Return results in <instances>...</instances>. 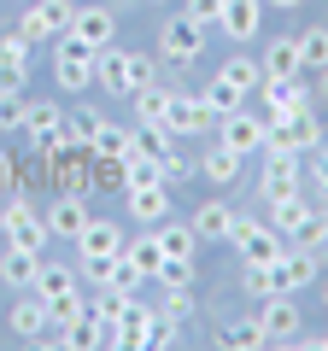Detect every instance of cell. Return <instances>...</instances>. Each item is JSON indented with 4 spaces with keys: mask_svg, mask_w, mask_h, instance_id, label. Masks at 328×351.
Instances as JSON below:
<instances>
[{
    "mask_svg": "<svg viewBox=\"0 0 328 351\" xmlns=\"http://www.w3.org/2000/svg\"><path fill=\"white\" fill-rule=\"evenodd\" d=\"M293 112H311V94L299 82H270L264 76V117L276 123V117H293Z\"/></svg>",
    "mask_w": 328,
    "mask_h": 351,
    "instance_id": "obj_16",
    "label": "cell"
},
{
    "mask_svg": "<svg viewBox=\"0 0 328 351\" xmlns=\"http://www.w3.org/2000/svg\"><path fill=\"white\" fill-rule=\"evenodd\" d=\"M188 18H194L200 29H211L217 18H223V0H188Z\"/></svg>",
    "mask_w": 328,
    "mask_h": 351,
    "instance_id": "obj_42",
    "label": "cell"
},
{
    "mask_svg": "<svg viewBox=\"0 0 328 351\" xmlns=\"http://www.w3.org/2000/svg\"><path fill=\"white\" fill-rule=\"evenodd\" d=\"M89 176L100 193H124L129 188V164L124 158H106V152H89Z\"/></svg>",
    "mask_w": 328,
    "mask_h": 351,
    "instance_id": "obj_27",
    "label": "cell"
},
{
    "mask_svg": "<svg viewBox=\"0 0 328 351\" xmlns=\"http://www.w3.org/2000/svg\"><path fill=\"white\" fill-rule=\"evenodd\" d=\"M152 276H159L164 287H194V258H164Z\"/></svg>",
    "mask_w": 328,
    "mask_h": 351,
    "instance_id": "obj_37",
    "label": "cell"
},
{
    "mask_svg": "<svg viewBox=\"0 0 328 351\" xmlns=\"http://www.w3.org/2000/svg\"><path fill=\"white\" fill-rule=\"evenodd\" d=\"M36 269H41V252H24V246H6L0 258V281L18 293H36Z\"/></svg>",
    "mask_w": 328,
    "mask_h": 351,
    "instance_id": "obj_18",
    "label": "cell"
},
{
    "mask_svg": "<svg viewBox=\"0 0 328 351\" xmlns=\"http://www.w3.org/2000/svg\"><path fill=\"white\" fill-rule=\"evenodd\" d=\"M200 47H205V29L194 24L188 12L170 18V24L159 29V59H170V64H194V59H200Z\"/></svg>",
    "mask_w": 328,
    "mask_h": 351,
    "instance_id": "obj_4",
    "label": "cell"
},
{
    "mask_svg": "<svg viewBox=\"0 0 328 351\" xmlns=\"http://www.w3.org/2000/svg\"><path fill=\"white\" fill-rule=\"evenodd\" d=\"M299 59H305V71H328V24L299 29Z\"/></svg>",
    "mask_w": 328,
    "mask_h": 351,
    "instance_id": "obj_31",
    "label": "cell"
},
{
    "mask_svg": "<svg viewBox=\"0 0 328 351\" xmlns=\"http://www.w3.org/2000/svg\"><path fill=\"white\" fill-rule=\"evenodd\" d=\"M164 129H170V135H205V129H211V106L170 94V106H164Z\"/></svg>",
    "mask_w": 328,
    "mask_h": 351,
    "instance_id": "obj_9",
    "label": "cell"
},
{
    "mask_svg": "<svg viewBox=\"0 0 328 351\" xmlns=\"http://www.w3.org/2000/svg\"><path fill=\"white\" fill-rule=\"evenodd\" d=\"M229 240H235V252H240L246 263H276V258H281V234H276L270 223H246V217H235Z\"/></svg>",
    "mask_w": 328,
    "mask_h": 351,
    "instance_id": "obj_5",
    "label": "cell"
},
{
    "mask_svg": "<svg viewBox=\"0 0 328 351\" xmlns=\"http://www.w3.org/2000/svg\"><path fill=\"white\" fill-rule=\"evenodd\" d=\"M299 71H305L299 36H276V41H270V53H264V76H270V82H293Z\"/></svg>",
    "mask_w": 328,
    "mask_h": 351,
    "instance_id": "obj_17",
    "label": "cell"
},
{
    "mask_svg": "<svg viewBox=\"0 0 328 351\" xmlns=\"http://www.w3.org/2000/svg\"><path fill=\"white\" fill-rule=\"evenodd\" d=\"M152 234H159V246H164V258H194V246H200V234H194V223H152Z\"/></svg>",
    "mask_w": 328,
    "mask_h": 351,
    "instance_id": "obj_26",
    "label": "cell"
},
{
    "mask_svg": "<svg viewBox=\"0 0 328 351\" xmlns=\"http://www.w3.org/2000/svg\"><path fill=\"white\" fill-rule=\"evenodd\" d=\"M152 6H164V0H152Z\"/></svg>",
    "mask_w": 328,
    "mask_h": 351,
    "instance_id": "obj_50",
    "label": "cell"
},
{
    "mask_svg": "<svg viewBox=\"0 0 328 351\" xmlns=\"http://www.w3.org/2000/svg\"><path fill=\"white\" fill-rule=\"evenodd\" d=\"M129 100H135V123H164L170 88H164V82H141V88H129Z\"/></svg>",
    "mask_w": 328,
    "mask_h": 351,
    "instance_id": "obj_25",
    "label": "cell"
},
{
    "mask_svg": "<svg viewBox=\"0 0 328 351\" xmlns=\"http://www.w3.org/2000/svg\"><path fill=\"white\" fill-rule=\"evenodd\" d=\"M264 147H281V152H311V147H323V123H316V112L276 117V123H270V141H264Z\"/></svg>",
    "mask_w": 328,
    "mask_h": 351,
    "instance_id": "obj_6",
    "label": "cell"
},
{
    "mask_svg": "<svg viewBox=\"0 0 328 351\" xmlns=\"http://www.w3.org/2000/svg\"><path fill=\"white\" fill-rule=\"evenodd\" d=\"M205 106H211V117H229L246 106V88H235L229 76H211V88H205Z\"/></svg>",
    "mask_w": 328,
    "mask_h": 351,
    "instance_id": "obj_28",
    "label": "cell"
},
{
    "mask_svg": "<svg viewBox=\"0 0 328 351\" xmlns=\"http://www.w3.org/2000/svg\"><path fill=\"white\" fill-rule=\"evenodd\" d=\"M124 205L135 223H164L170 217V188L164 182H147V188H124Z\"/></svg>",
    "mask_w": 328,
    "mask_h": 351,
    "instance_id": "obj_13",
    "label": "cell"
},
{
    "mask_svg": "<svg viewBox=\"0 0 328 351\" xmlns=\"http://www.w3.org/2000/svg\"><path fill=\"white\" fill-rule=\"evenodd\" d=\"M258 328H264V346H299L305 322H299V304H293V293H276V299L258 304Z\"/></svg>",
    "mask_w": 328,
    "mask_h": 351,
    "instance_id": "obj_3",
    "label": "cell"
},
{
    "mask_svg": "<svg viewBox=\"0 0 328 351\" xmlns=\"http://www.w3.org/2000/svg\"><path fill=\"white\" fill-rule=\"evenodd\" d=\"M24 6H30V0H24Z\"/></svg>",
    "mask_w": 328,
    "mask_h": 351,
    "instance_id": "obj_51",
    "label": "cell"
},
{
    "mask_svg": "<svg viewBox=\"0 0 328 351\" xmlns=\"http://www.w3.org/2000/svg\"><path fill=\"white\" fill-rule=\"evenodd\" d=\"M30 82V59H6L0 53V88H24Z\"/></svg>",
    "mask_w": 328,
    "mask_h": 351,
    "instance_id": "obj_41",
    "label": "cell"
},
{
    "mask_svg": "<svg viewBox=\"0 0 328 351\" xmlns=\"http://www.w3.org/2000/svg\"><path fill=\"white\" fill-rule=\"evenodd\" d=\"M323 304H328V281H323Z\"/></svg>",
    "mask_w": 328,
    "mask_h": 351,
    "instance_id": "obj_49",
    "label": "cell"
},
{
    "mask_svg": "<svg viewBox=\"0 0 328 351\" xmlns=\"http://www.w3.org/2000/svg\"><path fill=\"white\" fill-rule=\"evenodd\" d=\"M24 94L18 88H0V129H24Z\"/></svg>",
    "mask_w": 328,
    "mask_h": 351,
    "instance_id": "obj_38",
    "label": "cell"
},
{
    "mask_svg": "<svg viewBox=\"0 0 328 351\" xmlns=\"http://www.w3.org/2000/svg\"><path fill=\"white\" fill-rule=\"evenodd\" d=\"M94 152H106V158H124V152H129V129L100 123V129H94Z\"/></svg>",
    "mask_w": 328,
    "mask_h": 351,
    "instance_id": "obj_36",
    "label": "cell"
},
{
    "mask_svg": "<svg viewBox=\"0 0 328 351\" xmlns=\"http://www.w3.org/2000/svg\"><path fill=\"white\" fill-rule=\"evenodd\" d=\"M258 24H264V0H223V18H217V29H223L229 41H253Z\"/></svg>",
    "mask_w": 328,
    "mask_h": 351,
    "instance_id": "obj_8",
    "label": "cell"
},
{
    "mask_svg": "<svg viewBox=\"0 0 328 351\" xmlns=\"http://www.w3.org/2000/svg\"><path fill=\"white\" fill-rule=\"evenodd\" d=\"M117 252H124V228L106 217H89V228L76 234V258H117Z\"/></svg>",
    "mask_w": 328,
    "mask_h": 351,
    "instance_id": "obj_10",
    "label": "cell"
},
{
    "mask_svg": "<svg viewBox=\"0 0 328 351\" xmlns=\"http://www.w3.org/2000/svg\"><path fill=\"white\" fill-rule=\"evenodd\" d=\"M71 287H76V269H71V263L41 258V269H36V293H41V299H53V293H71Z\"/></svg>",
    "mask_w": 328,
    "mask_h": 351,
    "instance_id": "obj_29",
    "label": "cell"
},
{
    "mask_svg": "<svg viewBox=\"0 0 328 351\" xmlns=\"http://www.w3.org/2000/svg\"><path fill=\"white\" fill-rule=\"evenodd\" d=\"M71 36H82L94 53H100V47H112V36H117V18L106 12V6H76V12H71Z\"/></svg>",
    "mask_w": 328,
    "mask_h": 351,
    "instance_id": "obj_11",
    "label": "cell"
},
{
    "mask_svg": "<svg viewBox=\"0 0 328 351\" xmlns=\"http://www.w3.org/2000/svg\"><path fill=\"white\" fill-rule=\"evenodd\" d=\"M264 141H270V117H253L246 106L223 117V147H235L240 158H246V152H264Z\"/></svg>",
    "mask_w": 328,
    "mask_h": 351,
    "instance_id": "obj_7",
    "label": "cell"
},
{
    "mask_svg": "<svg viewBox=\"0 0 328 351\" xmlns=\"http://www.w3.org/2000/svg\"><path fill=\"white\" fill-rule=\"evenodd\" d=\"M270 211H276V217H270V228H276L281 240H293V234H299V228H305V223H311V217H316V205L293 193V199H276V205H270Z\"/></svg>",
    "mask_w": 328,
    "mask_h": 351,
    "instance_id": "obj_22",
    "label": "cell"
},
{
    "mask_svg": "<svg viewBox=\"0 0 328 351\" xmlns=\"http://www.w3.org/2000/svg\"><path fill=\"white\" fill-rule=\"evenodd\" d=\"M152 334H159V311H152V304H141L135 293H129V304H124V351L152 346Z\"/></svg>",
    "mask_w": 328,
    "mask_h": 351,
    "instance_id": "obj_14",
    "label": "cell"
},
{
    "mask_svg": "<svg viewBox=\"0 0 328 351\" xmlns=\"http://www.w3.org/2000/svg\"><path fill=\"white\" fill-rule=\"evenodd\" d=\"M12 334H18V339H47V334H53L47 299H41V293H24V299L12 304Z\"/></svg>",
    "mask_w": 328,
    "mask_h": 351,
    "instance_id": "obj_15",
    "label": "cell"
},
{
    "mask_svg": "<svg viewBox=\"0 0 328 351\" xmlns=\"http://www.w3.org/2000/svg\"><path fill=\"white\" fill-rule=\"evenodd\" d=\"M200 176H205V182H217V188L235 182V176H240V152L235 147H211V152H205V164H200Z\"/></svg>",
    "mask_w": 328,
    "mask_h": 351,
    "instance_id": "obj_30",
    "label": "cell"
},
{
    "mask_svg": "<svg viewBox=\"0 0 328 351\" xmlns=\"http://www.w3.org/2000/svg\"><path fill=\"white\" fill-rule=\"evenodd\" d=\"M229 228H235V211H229L223 199H205L200 211H194V234L200 240H229Z\"/></svg>",
    "mask_w": 328,
    "mask_h": 351,
    "instance_id": "obj_24",
    "label": "cell"
},
{
    "mask_svg": "<svg viewBox=\"0 0 328 351\" xmlns=\"http://www.w3.org/2000/svg\"><path fill=\"white\" fill-rule=\"evenodd\" d=\"M316 188H323V193H328V147H323V152H316Z\"/></svg>",
    "mask_w": 328,
    "mask_h": 351,
    "instance_id": "obj_45",
    "label": "cell"
},
{
    "mask_svg": "<svg viewBox=\"0 0 328 351\" xmlns=\"http://www.w3.org/2000/svg\"><path fill=\"white\" fill-rule=\"evenodd\" d=\"M246 293L253 299H276V293H288V281H281L276 263H246Z\"/></svg>",
    "mask_w": 328,
    "mask_h": 351,
    "instance_id": "obj_32",
    "label": "cell"
},
{
    "mask_svg": "<svg viewBox=\"0 0 328 351\" xmlns=\"http://www.w3.org/2000/svg\"><path fill=\"white\" fill-rule=\"evenodd\" d=\"M53 76H59V88L82 94V88L94 82V47L82 36H71V29H59V36H53Z\"/></svg>",
    "mask_w": 328,
    "mask_h": 351,
    "instance_id": "obj_1",
    "label": "cell"
},
{
    "mask_svg": "<svg viewBox=\"0 0 328 351\" xmlns=\"http://www.w3.org/2000/svg\"><path fill=\"white\" fill-rule=\"evenodd\" d=\"M94 82L106 94H129V53L124 47H100L94 53Z\"/></svg>",
    "mask_w": 328,
    "mask_h": 351,
    "instance_id": "obj_20",
    "label": "cell"
},
{
    "mask_svg": "<svg viewBox=\"0 0 328 351\" xmlns=\"http://www.w3.org/2000/svg\"><path fill=\"white\" fill-rule=\"evenodd\" d=\"M129 258H135L141 263V269H147V276H152V269H159V263H164V246H159V234H152V228H147V234H141V240H129Z\"/></svg>",
    "mask_w": 328,
    "mask_h": 351,
    "instance_id": "obj_35",
    "label": "cell"
},
{
    "mask_svg": "<svg viewBox=\"0 0 328 351\" xmlns=\"http://www.w3.org/2000/svg\"><path fill=\"white\" fill-rule=\"evenodd\" d=\"M12 188H18V164L0 152V193H12Z\"/></svg>",
    "mask_w": 328,
    "mask_h": 351,
    "instance_id": "obj_44",
    "label": "cell"
},
{
    "mask_svg": "<svg viewBox=\"0 0 328 351\" xmlns=\"http://www.w3.org/2000/svg\"><path fill=\"white\" fill-rule=\"evenodd\" d=\"M82 228H89V205H82V193H59V199L47 205V234L76 240Z\"/></svg>",
    "mask_w": 328,
    "mask_h": 351,
    "instance_id": "obj_12",
    "label": "cell"
},
{
    "mask_svg": "<svg viewBox=\"0 0 328 351\" xmlns=\"http://www.w3.org/2000/svg\"><path fill=\"white\" fill-rule=\"evenodd\" d=\"M223 346H240V351H253V346H264V328H258V316H246V322H235L223 334Z\"/></svg>",
    "mask_w": 328,
    "mask_h": 351,
    "instance_id": "obj_39",
    "label": "cell"
},
{
    "mask_svg": "<svg viewBox=\"0 0 328 351\" xmlns=\"http://www.w3.org/2000/svg\"><path fill=\"white\" fill-rule=\"evenodd\" d=\"M276 269H281V281H288V293L316 287V252H311V246H293V252H281V258H276Z\"/></svg>",
    "mask_w": 328,
    "mask_h": 351,
    "instance_id": "obj_19",
    "label": "cell"
},
{
    "mask_svg": "<svg viewBox=\"0 0 328 351\" xmlns=\"http://www.w3.org/2000/svg\"><path fill=\"white\" fill-rule=\"evenodd\" d=\"M264 6H276V12H299L305 0H264Z\"/></svg>",
    "mask_w": 328,
    "mask_h": 351,
    "instance_id": "obj_46",
    "label": "cell"
},
{
    "mask_svg": "<svg viewBox=\"0 0 328 351\" xmlns=\"http://www.w3.org/2000/svg\"><path fill=\"white\" fill-rule=\"evenodd\" d=\"M159 316H164V322H188V316H194V293L188 287H170V299L159 304Z\"/></svg>",
    "mask_w": 328,
    "mask_h": 351,
    "instance_id": "obj_40",
    "label": "cell"
},
{
    "mask_svg": "<svg viewBox=\"0 0 328 351\" xmlns=\"http://www.w3.org/2000/svg\"><path fill=\"white\" fill-rule=\"evenodd\" d=\"M217 76H229V82L246 88V94H253V88H264V64H253V59H229Z\"/></svg>",
    "mask_w": 328,
    "mask_h": 351,
    "instance_id": "obj_33",
    "label": "cell"
},
{
    "mask_svg": "<svg viewBox=\"0 0 328 351\" xmlns=\"http://www.w3.org/2000/svg\"><path fill=\"white\" fill-rule=\"evenodd\" d=\"M316 76H323V100H328V71H316Z\"/></svg>",
    "mask_w": 328,
    "mask_h": 351,
    "instance_id": "obj_47",
    "label": "cell"
},
{
    "mask_svg": "<svg viewBox=\"0 0 328 351\" xmlns=\"http://www.w3.org/2000/svg\"><path fill=\"white\" fill-rule=\"evenodd\" d=\"M141 82H159V71H152L147 53H129V88H141Z\"/></svg>",
    "mask_w": 328,
    "mask_h": 351,
    "instance_id": "obj_43",
    "label": "cell"
},
{
    "mask_svg": "<svg viewBox=\"0 0 328 351\" xmlns=\"http://www.w3.org/2000/svg\"><path fill=\"white\" fill-rule=\"evenodd\" d=\"M0 234H6V246H24V252H47V217L36 211L30 199H12L6 211H0Z\"/></svg>",
    "mask_w": 328,
    "mask_h": 351,
    "instance_id": "obj_2",
    "label": "cell"
},
{
    "mask_svg": "<svg viewBox=\"0 0 328 351\" xmlns=\"http://www.w3.org/2000/svg\"><path fill=\"white\" fill-rule=\"evenodd\" d=\"M89 311H94V299H82V287L53 293V299H47V322H53V334H59V328H71V322H82Z\"/></svg>",
    "mask_w": 328,
    "mask_h": 351,
    "instance_id": "obj_23",
    "label": "cell"
},
{
    "mask_svg": "<svg viewBox=\"0 0 328 351\" xmlns=\"http://www.w3.org/2000/svg\"><path fill=\"white\" fill-rule=\"evenodd\" d=\"M59 346H71V351H82V346H100V328H94V311L82 316V322H71V328H59Z\"/></svg>",
    "mask_w": 328,
    "mask_h": 351,
    "instance_id": "obj_34",
    "label": "cell"
},
{
    "mask_svg": "<svg viewBox=\"0 0 328 351\" xmlns=\"http://www.w3.org/2000/svg\"><path fill=\"white\" fill-rule=\"evenodd\" d=\"M316 339H323V351H328V334H316Z\"/></svg>",
    "mask_w": 328,
    "mask_h": 351,
    "instance_id": "obj_48",
    "label": "cell"
},
{
    "mask_svg": "<svg viewBox=\"0 0 328 351\" xmlns=\"http://www.w3.org/2000/svg\"><path fill=\"white\" fill-rule=\"evenodd\" d=\"M59 129H65V112H59V106H24V135L36 141V152H47Z\"/></svg>",
    "mask_w": 328,
    "mask_h": 351,
    "instance_id": "obj_21",
    "label": "cell"
}]
</instances>
